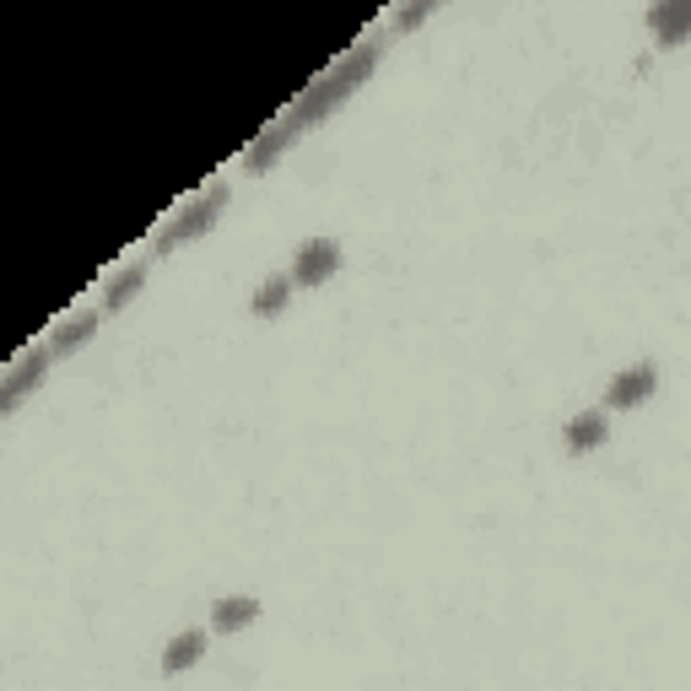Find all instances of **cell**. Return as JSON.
Instances as JSON below:
<instances>
[{
    "instance_id": "6da1fadb",
    "label": "cell",
    "mask_w": 691,
    "mask_h": 691,
    "mask_svg": "<svg viewBox=\"0 0 691 691\" xmlns=\"http://www.w3.org/2000/svg\"><path fill=\"white\" fill-rule=\"evenodd\" d=\"M373 66H379V43H357L351 55H341V60H335L330 70H319V76H313L309 87H303V98L292 104V114H286V119H292L298 130L319 125L330 108L341 104V98H351V93H357V87L373 76Z\"/></svg>"
},
{
    "instance_id": "7a4b0ae2",
    "label": "cell",
    "mask_w": 691,
    "mask_h": 691,
    "mask_svg": "<svg viewBox=\"0 0 691 691\" xmlns=\"http://www.w3.org/2000/svg\"><path fill=\"white\" fill-rule=\"evenodd\" d=\"M222 206H227V184H206L189 206H178V216H168V222L152 233V249H178V243L201 239L211 222L222 216Z\"/></svg>"
},
{
    "instance_id": "3957f363",
    "label": "cell",
    "mask_w": 691,
    "mask_h": 691,
    "mask_svg": "<svg viewBox=\"0 0 691 691\" xmlns=\"http://www.w3.org/2000/svg\"><path fill=\"white\" fill-rule=\"evenodd\" d=\"M335 271H341V243L335 239H309L303 249H298L292 281H298V286H324Z\"/></svg>"
},
{
    "instance_id": "277c9868",
    "label": "cell",
    "mask_w": 691,
    "mask_h": 691,
    "mask_svg": "<svg viewBox=\"0 0 691 691\" xmlns=\"http://www.w3.org/2000/svg\"><path fill=\"white\" fill-rule=\"evenodd\" d=\"M43 373H49V346H33L28 357H17V362L6 368V379H0V411H11L33 383H43Z\"/></svg>"
},
{
    "instance_id": "5b68a950",
    "label": "cell",
    "mask_w": 691,
    "mask_h": 691,
    "mask_svg": "<svg viewBox=\"0 0 691 691\" xmlns=\"http://www.w3.org/2000/svg\"><path fill=\"white\" fill-rule=\"evenodd\" d=\"M298 140V125L292 119H276V125H265L260 136L243 146V168H254V173H265V168H276V157L286 152Z\"/></svg>"
},
{
    "instance_id": "8992f818",
    "label": "cell",
    "mask_w": 691,
    "mask_h": 691,
    "mask_svg": "<svg viewBox=\"0 0 691 691\" xmlns=\"http://www.w3.org/2000/svg\"><path fill=\"white\" fill-rule=\"evenodd\" d=\"M654 362H638V368H626V373H616L611 379V389H605V406H616V411H632V406H643L649 395H654Z\"/></svg>"
},
{
    "instance_id": "52a82bcc",
    "label": "cell",
    "mask_w": 691,
    "mask_h": 691,
    "mask_svg": "<svg viewBox=\"0 0 691 691\" xmlns=\"http://www.w3.org/2000/svg\"><path fill=\"white\" fill-rule=\"evenodd\" d=\"M649 28L659 33L664 49L687 43L691 38V0H664V6H654V11H649Z\"/></svg>"
},
{
    "instance_id": "ba28073f",
    "label": "cell",
    "mask_w": 691,
    "mask_h": 691,
    "mask_svg": "<svg viewBox=\"0 0 691 691\" xmlns=\"http://www.w3.org/2000/svg\"><path fill=\"white\" fill-rule=\"evenodd\" d=\"M93 330H98V313H66V319H60V324H55V330H49V357H66V351H76V346H87L93 341Z\"/></svg>"
},
{
    "instance_id": "9c48e42d",
    "label": "cell",
    "mask_w": 691,
    "mask_h": 691,
    "mask_svg": "<svg viewBox=\"0 0 691 691\" xmlns=\"http://www.w3.org/2000/svg\"><path fill=\"white\" fill-rule=\"evenodd\" d=\"M249 622H260V600H249V594H233V600H216V605H211V626H216L222 638L243 632Z\"/></svg>"
},
{
    "instance_id": "30bf717a",
    "label": "cell",
    "mask_w": 691,
    "mask_h": 691,
    "mask_svg": "<svg viewBox=\"0 0 691 691\" xmlns=\"http://www.w3.org/2000/svg\"><path fill=\"white\" fill-rule=\"evenodd\" d=\"M605 406H594V411H578L573 421H567V449L573 454H588V449H600L605 444Z\"/></svg>"
},
{
    "instance_id": "8fae6325",
    "label": "cell",
    "mask_w": 691,
    "mask_h": 691,
    "mask_svg": "<svg viewBox=\"0 0 691 691\" xmlns=\"http://www.w3.org/2000/svg\"><path fill=\"white\" fill-rule=\"evenodd\" d=\"M206 654V632H178L168 649H163V675H178V670H189L195 659Z\"/></svg>"
},
{
    "instance_id": "7c38bea8",
    "label": "cell",
    "mask_w": 691,
    "mask_h": 691,
    "mask_svg": "<svg viewBox=\"0 0 691 691\" xmlns=\"http://www.w3.org/2000/svg\"><path fill=\"white\" fill-rule=\"evenodd\" d=\"M140 281H146V265H125L119 276H108V286H104V303L108 309H119V303H130L140 292Z\"/></svg>"
},
{
    "instance_id": "4fadbf2b",
    "label": "cell",
    "mask_w": 691,
    "mask_h": 691,
    "mask_svg": "<svg viewBox=\"0 0 691 691\" xmlns=\"http://www.w3.org/2000/svg\"><path fill=\"white\" fill-rule=\"evenodd\" d=\"M292 286H298L292 276H271L265 286H260V292H254V313H260V319L281 313V309H286V298H292Z\"/></svg>"
},
{
    "instance_id": "5bb4252c",
    "label": "cell",
    "mask_w": 691,
    "mask_h": 691,
    "mask_svg": "<svg viewBox=\"0 0 691 691\" xmlns=\"http://www.w3.org/2000/svg\"><path fill=\"white\" fill-rule=\"evenodd\" d=\"M427 17H432V0H411V6L395 17V28H400V33H411V28H421Z\"/></svg>"
}]
</instances>
